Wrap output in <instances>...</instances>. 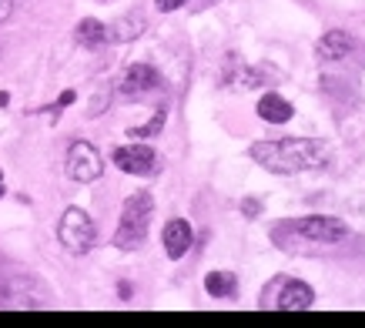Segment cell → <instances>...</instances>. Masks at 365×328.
Masks as SVG:
<instances>
[{"label":"cell","instance_id":"2","mask_svg":"<svg viewBox=\"0 0 365 328\" xmlns=\"http://www.w3.org/2000/svg\"><path fill=\"white\" fill-rule=\"evenodd\" d=\"M151 215H155V198L148 191H138L124 201L121 218H118V231H114V245L124 248V252H134L141 248L144 238H148V228H151Z\"/></svg>","mask_w":365,"mask_h":328},{"label":"cell","instance_id":"10","mask_svg":"<svg viewBox=\"0 0 365 328\" xmlns=\"http://www.w3.org/2000/svg\"><path fill=\"white\" fill-rule=\"evenodd\" d=\"M144 27H148V21H144L138 11H131L108 27V41H114V44H131V41H138L144 34Z\"/></svg>","mask_w":365,"mask_h":328},{"label":"cell","instance_id":"17","mask_svg":"<svg viewBox=\"0 0 365 328\" xmlns=\"http://www.w3.org/2000/svg\"><path fill=\"white\" fill-rule=\"evenodd\" d=\"M11 14H14V0H0V24L7 21Z\"/></svg>","mask_w":365,"mask_h":328},{"label":"cell","instance_id":"7","mask_svg":"<svg viewBox=\"0 0 365 328\" xmlns=\"http://www.w3.org/2000/svg\"><path fill=\"white\" fill-rule=\"evenodd\" d=\"M158 84H161V77H158V71L151 64H131V67H128V74L121 77L118 91H121L124 98H138V94L155 91Z\"/></svg>","mask_w":365,"mask_h":328},{"label":"cell","instance_id":"9","mask_svg":"<svg viewBox=\"0 0 365 328\" xmlns=\"http://www.w3.org/2000/svg\"><path fill=\"white\" fill-rule=\"evenodd\" d=\"M355 51V37L349 31H329L322 34V41L315 44V54L319 61H342Z\"/></svg>","mask_w":365,"mask_h":328},{"label":"cell","instance_id":"18","mask_svg":"<svg viewBox=\"0 0 365 328\" xmlns=\"http://www.w3.org/2000/svg\"><path fill=\"white\" fill-rule=\"evenodd\" d=\"M67 104H74V91H64L61 101H57V108H67Z\"/></svg>","mask_w":365,"mask_h":328},{"label":"cell","instance_id":"6","mask_svg":"<svg viewBox=\"0 0 365 328\" xmlns=\"http://www.w3.org/2000/svg\"><path fill=\"white\" fill-rule=\"evenodd\" d=\"M114 164L124 175H148L155 168V148L151 144H121V148H114Z\"/></svg>","mask_w":365,"mask_h":328},{"label":"cell","instance_id":"5","mask_svg":"<svg viewBox=\"0 0 365 328\" xmlns=\"http://www.w3.org/2000/svg\"><path fill=\"white\" fill-rule=\"evenodd\" d=\"M101 171H104V161H101L98 148L91 141H74L71 151H67V175L74 178L78 185H91L98 181Z\"/></svg>","mask_w":365,"mask_h":328},{"label":"cell","instance_id":"13","mask_svg":"<svg viewBox=\"0 0 365 328\" xmlns=\"http://www.w3.org/2000/svg\"><path fill=\"white\" fill-rule=\"evenodd\" d=\"M74 41H78L81 47H101L108 44V27L98 21V17H84V21L78 24V31H74Z\"/></svg>","mask_w":365,"mask_h":328},{"label":"cell","instance_id":"14","mask_svg":"<svg viewBox=\"0 0 365 328\" xmlns=\"http://www.w3.org/2000/svg\"><path fill=\"white\" fill-rule=\"evenodd\" d=\"M235 275L232 272H211L208 278H205V292H208L211 298H232L235 295Z\"/></svg>","mask_w":365,"mask_h":328},{"label":"cell","instance_id":"15","mask_svg":"<svg viewBox=\"0 0 365 328\" xmlns=\"http://www.w3.org/2000/svg\"><path fill=\"white\" fill-rule=\"evenodd\" d=\"M161 121H165V111H158L151 124H144V128H131V134H134V138H148V134H158V131H161Z\"/></svg>","mask_w":365,"mask_h":328},{"label":"cell","instance_id":"19","mask_svg":"<svg viewBox=\"0 0 365 328\" xmlns=\"http://www.w3.org/2000/svg\"><path fill=\"white\" fill-rule=\"evenodd\" d=\"M7 101H11V98H7V91H0V108H4Z\"/></svg>","mask_w":365,"mask_h":328},{"label":"cell","instance_id":"3","mask_svg":"<svg viewBox=\"0 0 365 328\" xmlns=\"http://www.w3.org/2000/svg\"><path fill=\"white\" fill-rule=\"evenodd\" d=\"M57 238L71 255H88L94 248V241H98V228H94L88 211L67 208L61 215V225H57Z\"/></svg>","mask_w":365,"mask_h":328},{"label":"cell","instance_id":"1","mask_svg":"<svg viewBox=\"0 0 365 328\" xmlns=\"http://www.w3.org/2000/svg\"><path fill=\"white\" fill-rule=\"evenodd\" d=\"M248 154L272 175H299L325 168L332 148L319 138H278V141H255Z\"/></svg>","mask_w":365,"mask_h":328},{"label":"cell","instance_id":"16","mask_svg":"<svg viewBox=\"0 0 365 328\" xmlns=\"http://www.w3.org/2000/svg\"><path fill=\"white\" fill-rule=\"evenodd\" d=\"M188 0H155L158 11H178V7H185Z\"/></svg>","mask_w":365,"mask_h":328},{"label":"cell","instance_id":"4","mask_svg":"<svg viewBox=\"0 0 365 328\" xmlns=\"http://www.w3.org/2000/svg\"><path fill=\"white\" fill-rule=\"evenodd\" d=\"M288 228L292 235H299L305 241H322V245H335V241H342L349 235V225L339 218H329V215H309V218H295L282 225Z\"/></svg>","mask_w":365,"mask_h":328},{"label":"cell","instance_id":"12","mask_svg":"<svg viewBox=\"0 0 365 328\" xmlns=\"http://www.w3.org/2000/svg\"><path fill=\"white\" fill-rule=\"evenodd\" d=\"M312 302H315V292L305 282H285L282 295H278V308H285V312H302Z\"/></svg>","mask_w":365,"mask_h":328},{"label":"cell","instance_id":"8","mask_svg":"<svg viewBox=\"0 0 365 328\" xmlns=\"http://www.w3.org/2000/svg\"><path fill=\"white\" fill-rule=\"evenodd\" d=\"M161 241H165V252L168 258H185L191 248V241H195V235H191V225L185 218H171L165 225V235H161Z\"/></svg>","mask_w":365,"mask_h":328},{"label":"cell","instance_id":"20","mask_svg":"<svg viewBox=\"0 0 365 328\" xmlns=\"http://www.w3.org/2000/svg\"><path fill=\"white\" fill-rule=\"evenodd\" d=\"M0 198H4V171H0Z\"/></svg>","mask_w":365,"mask_h":328},{"label":"cell","instance_id":"11","mask_svg":"<svg viewBox=\"0 0 365 328\" xmlns=\"http://www.w3.org/2000/svg\"><path fill=\"white\" fill-rule=\"evenodd\" d=\"M258 118L262 121H268V124H288V121L295 118V108L288 104L282 94H262L258 98Z\"/></svg>","mask_w":365,"mask_h":328}]
</instances>
